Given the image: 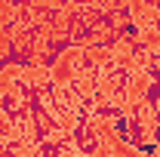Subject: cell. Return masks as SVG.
<instances>
[{
  "mask_svg": "<svg viewBox=\"0 0 160 157\" xmlns=\"http://www.w3.org/2000/svg\"><path fill=\"white\" fill-rule=\"evenodd\" d=\"M92 129L99 136V151L96 157H142L139 148H132L129 142H123L114 129V120L111 117H92Z\"/></svg>",
  "mask_w": 160,
  "mask_h": 157,
  "instance_id": "obj_1",
  "label": "cell"
},
{
  "mask_svg": "<svg viewBox=\"0 0 160 157\" xmlns=\"http://www.w3.org/2000/svg\"><path fill=\"white\" fill-rule=\"evenodd\" d=\"M142 43L148 46V49H154V53H160V25H154V28H145L139 34Z\"/></svg>",
  "mask_w": 160,
  "mask_h": 157,
  "instance_id": "obj_4",
  "label": "cell"
},
{
  "mask_svg": "<svg viewBox=\"0 0 160 157\" xmlns=\"http://www.w3.org/2000/svg\"><path fill=\"white\" fill-rule=\"evenodd\" d=\"M148 86H151V74H148V71H132V77H129V83H126V99H123V108H126V111H132L142 99H145Z\"/></svg>",
  "mask_w": 160,
  "mask_h": 157,
  "instance_id": "obj_3",
  "label": "cell"
},
{
  "mask_svg": "<svg viewBox=\"0 0 160 157\" xmlns=\"http://www.w3.org/2000/svg\"><path fill=\"white\" fill-rule=\"evenodd\" d=\"M80 59H83V53H80L77 46H74V49H65L59 59H56V65L49 68V77H52V83H59V86L71 83V80H74V74L80 71V65H77Z\"/></svg>",
  "mask_w": 160,
  "mask_h": 157,
  "instance_id": "obj_2",
  "label": "cell"
}]
</instances>
